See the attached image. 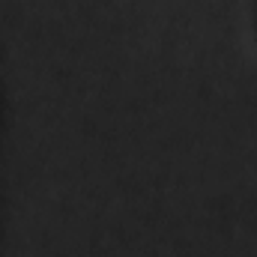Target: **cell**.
Listing matches in <instances>:
<instances>
[{
	"label": "cell",
	"mask_w": 257,
	"mask_h": 257,
	"mask_svg": "<svg viewBox=\"0 0 257 257\" xmlns=\"http://www.w3.org/2000/svg\"><path fill=\"white\" fill-rule=\"evenodd\" d=\"M251 9H254V30H257V0H251Z\"/></svg>",
	"instance_id": "6da1fadb"
}]
</instances>
